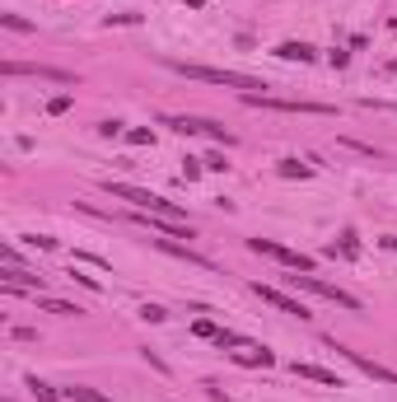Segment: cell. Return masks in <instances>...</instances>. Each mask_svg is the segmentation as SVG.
<instances>
[{
    "label": "cell",
    "instance_id": "cell-13",
    "mask_svg": "<svg viewBox=\"0 0 397 402\" xmlns=\"http://www.w3.org/2000/svg\"><path fill=\"white\" fill-rule=\"evenodd\" d=\"M66 398H70V402H112L107 393H98V388H89V384H75V388H66Z\"/></svg>",
    "mask_w": 397,
    "mask_h": 402
},
{
    "label": "cell",
    "instance_id": "cell-11",
    "mask_svg": "<svg viewBox=\"0 0 397 402\" xmlns=\"http://www.w3.org/2000/svg\"><path fill=\"white\" fill-rule=\"evenodd\" d=\"M276 57H280V61H313L318 52H313L308 43H280V47H276Z\"/></svg>",
    "mask_w": 397,
    "mask_h": 402
},
{
    "label": "cell",
    "instance_id": "cell-15",
    "mask_svg": "<svg viewBox=\"0 0 397 402\" xmlns=\"http://www.w3.org/2000/svg\"><path fill=\"white\" fill-rule=\"evenodd\" d=\"M280 178H308V164H299V159H280Z\"/></svg>",
    "mask_w": 397,
    "mask_h": 402
},
{
    "label": "cell",
    "instance_id": "cell-6",
    "mask_svg": "<svg viewBox=\"0 0 397 402\" xmlns=\"http://www.w3.org/2000/svg\"><path fill=\"white\" fill-rule=\"evenodd\" d=\"M253 295H257L262 304H271V309H280V313H290V318H299V323H304V318H313V313H308V304L290 299V295L276 290V285H262V281H253Z\"/></svg>",
    "mask_w": 397,
    "mask_h": 402
},
{
    "label": "cell",
    "instance_id": "cell-8",
    "mask_svg": "<svg viewBox=\"0 0 397 402\" xmlns=\"http://www.w3.org/2000/svg\"><path fill=\"white\" fill-rule=\"evenodd\" d=\"M5 75H33V80H52V84H75L70 70H52V66H24V61H5Z\"/></svg>",
    "mask_w": 397,
    "mask_h": 402
},
{
    "label": "cell",
    "instance_id": "cell-23",
    "mask_svg": "<svg viewBox=\"0 0 397 402\" xmlns=\"http://www.w3.org/2000/svg\"><path fill=\"white\" fill-rule=\"evenodd\" d=\"M183 5H192V10H201V0H183Z\"/></svg>",
    "mask_w": 397,
    "mask_h": 402
},
{
    "label": "cell",
    "instance_id": "cell-18",
    "mask_svg": "<svg viewBox=\"0 0 397 402\" xmlns=\"http://www.w3.org/2000/svg\"><path fill=\"white\" fill-rule=\"evenodd\" d=\"M140 318H145V323H164L168 313H164V309H159V304H145V309H140Z\"/></svg>",
    "mask_w": 397,
    "mask_h": 402
},
{
    "label": "cell",
    "instance_id": "cell-1",
    "mask_svg": "<svg viewBox=\"0 0 397 402\" xmlns=\"http://www.w3.org/2000/svg\"><path fill=\"white\" fill-rule=\"evenodd\" d=\"M168 70H178L187 80H206V84H225V89H239V94H257L267 89L262 80L253 75H239V70H215V66H192V61H168Z\"/></svg>",
    "mask_w": 397,
    "mask_h": 402
},
{
    "label": "cell",
    "instance_id": "cell-10",
    "mask_svg": "<svg viewBox=\"0 0 397 402\" xmlns=\"http://www.w3.org/2000/svg\"><path fill=\"white\" fill-rule=\"evenodd\" d=\"M234 360H239V365H262V370H267V365H276L271 351H267V346H253V341H248L244 351H234Z\"/></svg>",
    "mask_w": 397,
    "mask_h": 402
},
{
    "label": "cell",
    "instance_id": "cell-7",
    "mask_svg": "<svg viewBox=\"0 0 397 402\" xmlns=\"http://www.w3.org/2000/svg\"><path fill=\"white\" fill-rule=\"evenodd\" d=\"M164 126H173V131H183V136H197V131H201V136H215L220 145H234V136H230V131H225L220 122H206V117H168Z\"/></svg>",
    "mask_w": 397,
    "mask_h": 402
},
{
    "label": "cell",
    "instance_id": "cell-4",
    "mask_svg": "<svg viewBox=\"0 0 397 402\" xmlns=\"http://www.w3.org/2000/svg\"><path fill=\"white\" fill-rule=\"evenodd\" d=\"M248 248H253V253H262V258L285 262L290 271H313V258H308V253H294V248H285V244H271V239H248Z\"/></svg>",
    "mask_w": 397,
    "mask_h": 402
},
{
    "label": "cell",
    "instance_id": "cell-22",
    "mask_svg": "<svg viewBox=\"0 0 397 402\" xmlns=\"http://www.w3.org/2000/svg\"><path fill=\"white\" fill-rule=\"evenodd\" d=\"M365 108H379V112H397V103H374V98H365Z\"/></svg>",
    "mask_w": 397,
    "mask_h": 402
},
{
    "label": "cell",
    "instance_id": "cell-5",
    "mask_svg": "<svg viewBox=\"0 0 397 402\" xmlns=\"http://www.w3.org/2000/svg\"><path fill=\"white\" fill-rule=\"evenodd\" d=\"M327 346H332V351H341V356L351 360L355 370H365L369 379H379V384L397 388V370H388V365H379V360H369V356H360V351H351V346H341V341H336V337H327Z\"/></svg>",
    "mask_w": 397,
    "mask_h": 402
},
{
    "label": "cell",
    "instance_id": "cell-14",
    "mask_svg": "<svg viewBox=\"0 0 397 402\" xmlns=\"http://www.w3.org/2000/svg\"><path fill=\"white\" fill-rule=\"evenodd\" d=\"M29 393H33L38 402H61V398H66V393H57V388L43 384V379H29Z\"/></svg>",
    "mask_w": 397,
    "mask_h": 402
},
{
    "label": "cell",
    "instance_id": "cell-3",
    "mask_svg": "<svg viewBox=\"0 0 397 402\" xmlns=\"http://www.w3.org/2000/svg\"><path fill=\"white\" fill-rule=\"evenodd\" d=\"M248 108H267V112H318V117H327V103H304V98H271V94H244Z\"/></svg>",
    "mask_w": 397,
    "mask_h": 402
},
{
    "label": "cell",
    "instance_id": "cell-17",
    "mask_svg": "<svg viewBox=\"0 0 397 402\" xmlns=\"http://www.w3.org/2000/svg\"><path fill=\"white\" fill-rule=\"evenodd\" d=\"M0 24H5V29H15V33H29L33 29L29 19H19V15H0Z\"/></svg>",
    "mask_w": 397,
    "mask_h": 402
},
{
    "label": "cell",
    "instance_id": "cell-20",
    "mask_svg": "<svg viewBox=\"0 0 397 402\" xmlns=\"http://www.w3.org/2000/svg\"><path fill=\"white\" fill-rule=\"evenodd\" d=\"M126 140H131V145H150V131H145V126H136V131H126Z\"/></svg>",
    "mask_w": 397,
    "mask_h": 402
},
{
    "label": "cell",
    "instance_id": "cell-9",
    "mask_svg": "<svg viewBox=\"0 0 397 402\" xmlns=\"http://www.w3.org/2000/svg\"><path fill=\"white\" fill-rule=\"evenodd\" d=\"M290 370L299 374V379H313V384H327V388H346L336 370H322V365H308V360H294Z\"/></svg>",
    "mask_w": 397,
    "mask_h": 402
},
{
    "label": "cell",
    "instance_id": "cell-24",
    "mask_svg": "<svg viewBox=\"0 0 397 402\" xmlns=\"http://www.w3.org/2000/svg\"><path fill=\"white\" fill-rule=\"evenodd\" d=\"M393 70H397V61H393Z\"/></svg>",
    "mask_w": 397,
    "mask_h": 402
},
{
    "label": "cell",
    "instance_id": "cell-12",
    "mask_svg": "<svg viewBox=\"0 0 397 402\" xmlns=\"http://www.w3.org/2000/svg\"><path fill=\"white\" fill-rule=\"evenodd\" d=\"M38 309L57 313V318H75V313H84L80 304H66V299H52V295H38Z\"/></svg>",
    "mask_w": 397,
    "mask_h": 402
},
{
    "label": "cell",
    "instance_id": "cell-2",
    "mask_svg": "<svg viewBox=\"0 0 397 402\" xmlns=\"http://www.w3.org/2000/svg\"><path fill=\"white\" fill-rule=\"evenodd\" d=\"M294 285L299 290H308V295H318V299H332V304H341V309H351V313H360V299L355 295H346L341 285H332V281H322V276H313V271H294Z\"/></svg>",
    "mask_w": 397,
    "mask_h": 402
},
{
    "label": "cell",
    "instance_id": "cell-21",
    "mask_svg": "<svg viewBox=\"0 0 397 402\" xmlns=\"http://www.w3.org/2000/svg\"><path fill=\"white\" fill-rule=\"evenodd\" d=\"M206 169H215V173H225L230 164H225V155H206Z\"/></svg>",
    "mask_w": 397,
    "mask_h": 402
},
{
    "label": "cell",
    "instance_id": "cell-19",
    "mask_svg": "<svg viewBox=\"0 0 397 402\" xmlns=\"http://www.w3.org/2000/svg\"><path fill=\"white\" fill-rule=\"evenodd\" d=\"M66 108H70V94H61V98H52V103H47V112H52V117H61Z\"/></svg>",
    "mask_w": 397,
    "mask_h": 402
},
{
    "label": "cell",
    "instance_id": "cell-16",
    "mask_svg": "<svg viewBox=\"0 0 397 402\" xmlns=\"http://www.w3.org/2000/svg\"><path fill=\"white\" fill-rule=\"evenodd\" d=\"M192 332H197V337H211V341L220 337V327H215L211 318H197V323H192Z\"/></svg>",
    "mask_w": 397,
    "mask_h": 402
}]
</instances>
